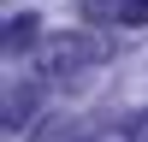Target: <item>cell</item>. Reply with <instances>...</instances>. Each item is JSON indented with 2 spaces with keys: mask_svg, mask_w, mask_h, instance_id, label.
<instances>
[{
  "mask_svg": "<svg viewBox=\"0 0 148 142\" xmlns=\"http://www.w3.org/2000/svg\"><path fill=\"white\" fill-rule=\"evenodd\" d=\"M101 59H107V42H101V36L59 30V36H47V42H42L36 65H42L47 77H71V71H83V65H101Z\"/></svg>",
  "mask_w": 148,
  "mask_h": 142,
  "instance_id": "6da1fadb",
  "label": "cell"
},
{
  "mask_svg": "<svg viewBox=\"0 0 148 142\" xmlns=\"http://www.w3.org/2000/svg\"><path fill=\"white\" fill-rule=\"evenodd\" d=\"M24 42H36V18H6V53H24Z\"/></svg>",
  "mask_w": 148,
  "mask_h": 142,
  "instance_id": "7a4b0ae2",
  "label": "cell"
},
{
  "mask_svg": "<svg viewBox=\"0 0 148 142\" xmlns=\"http://www.w3.org/2000/svg\"><path fill=\"white\" fill-rule=\"evenodd\" d=\"M113 18H119V24H148V0H119Z\"/></svg>",
  "mask_w": 148,
  "mask_h": 142,
  "instance_id": "3957f363",
  "label": "cell"
}]
</instances>
